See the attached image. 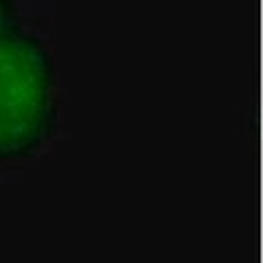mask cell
Returning a JSON list of instances; mask_svg holds the SVG:
<instances>
[{"label": "cell", "mask_w": 263, "mask_h": 263, "mask_svg": "<svg viewBox=\"0 0 263 263\" xmlns=\"http://www.w3.org/2000/svg\"><path fill=\"white\" fill-rule=\"evenodd\" d=\"M18 27H20V20H18V11H15L13 0H0V37Z\"/></svg>", "instance_id": "obj_2"}, {"label": "cell", "mask_w": 263, "mask_h": 263, "mask_svg": "<svg viewBox=\"0 0 263 263\" xmlns=\"http://www.w3.org/2000/svg\"><path fill=\"white\" fill-rule=\"evenodd\" d=\"M57 70L37 35L22 27L0 37V162L37 152L57 121Z\"/></svg>", "instance_id": "obj_1"}]
</instances>
